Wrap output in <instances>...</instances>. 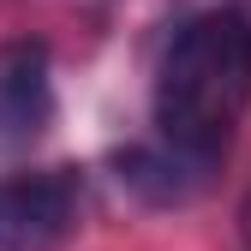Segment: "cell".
Instances as JSON below:
<instances>
[{
    "instance_id": "cell-2",
    "label": "cell",
    "mask_w": 251,
    "mask_h": 251,
    "mask_svg": "<svg viewBox=\"0 0 251 251\" xmlns=\"http://www.w3.org/2000/svg\"><path fill=\"white\" fill-rule=\"evenodd\" d=\"M84 209V179L72 168H36L0 179V251H54Z\"/></svg>"
},
{
    "instance_id": "cell-1",
    "label": "cell",
    "mask_w": 251,
    "mask_h": 251,
    "mask_svg": "<svg viewBox=\"0 0 251 251\" xmlns=\"http://www.w3.org/2000/svg\"><path fill=\"white\" fill-rule=\"evenodd\" d=\"M251 108V12L245 6H203L192 12L155 60V138L203 155L222 168V155Z\"/></svg>"
},
{
    "instance_id": "cell-4",
    "label": "cell",
    "mask_w": 251,
    "mask_h": 251,
    "mask_svg": "<svg viewBox=\"0 0 251 251\" xmlns=\"http://www.w3.org/2000/svg\"><path fill=\"white\" fill-rule=\"evenodd\" d=\"M114 168H120V185L138 192L144 203H185V198H198L203 185L215 179V162H203V155L179 150V144H168V138L132 144Z\"/></svg>"
},
{
    "instance_id": "cell-5",
    "label": "cell",
    "mask_w": 251,
    "mask_h": 251,
    "mask_svg": "<svg viewBox=\"0 0 251 251\" xmlns=\"http://www.w3.org/2000/svg\"><path fill=\"white\" fill-rule=\"evenodd\" d=\"M239 239H245V251H251V192H245V203H239Z\"/></svg>"
},
{
    "instance_id": "cell-3",
    "label": "cell",
    "mask_w": 251,
    "mask_h": 251,
    "mask_svg": "<svg viewBox=\"0 0 251 251\" xmlns=\"http://www.w3.org/2000/svg\"><path fill=\"white\" fill-rule=\"evenodd\" d=\"M54 120V66L36 36L0 42V155L30 150Z\"/></svg>"
}]
</instances>
